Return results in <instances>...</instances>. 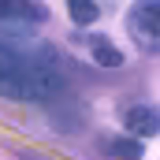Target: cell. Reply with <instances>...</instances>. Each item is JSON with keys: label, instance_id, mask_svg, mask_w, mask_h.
Segmentation results:
<instances>
[{"label": "cell", "instance_id": "cell-2", "mask_svg": "<svg viewBox=\"0 0 160 160\" xmlns=\"http://www.w3.org/2000/svg\"><path fill=\"white\" fill-rule=\"evenodd\" d=\"M127 30L138 41V48L160 52V0H138L127 15Z\"/></svg>", "mask_w": 160, "mask_h": 160}, {"label": "cell", "instance_id": "cell-4", "mask_svg": "<svg viewBox=\"0 0 160 160\" xmlns=\"http://www.w3.org/2000/svg\"><path fill=\"white\" fill-rule=\"evenodd\" d=\"M45 4L38 0H0V19L8 22H45Z\"/></svg>", "mask_w": 160, "mask_h": 160}, {"label": "cell", "instance_id": "cell-1", "mask_svg": "<svg viewBox=\"0 0 160 160\" xmlns=\"http://www.w3.org/2000/svg\"><path fill=\"white\" fill-rule=\"evenodd\" d=\"M63 89V78L45 67V63H26L19 56L0 52V93L19 97V101H45Z\"/></svg>", "mask_w": 160, "mask_h": 160}, {"label": "cell", "instance_id": "cell-7", "mask_svg": "<svg viewBox=\"0 0 160 160\" xmlns=\"http://www.w3.org/2000/svg\"><path fill=\"white\" fill-rule=\"evenodd\" d=\"M112 157L116 160H142V142L138 138H116L112 142Z\"/></svg>", "mask_w": 160, "mask_h": 160}, {"label": "cell", "instance_id": "cell-3", "mask_svg": "<svg viewBox=\"0 0 160 160\" xmlns=\"http://www.w3.org/2000/svg\"><path fill=\"white\" fill-rule=\"evenodd\" d=\"M123 123H127L130 138H153V134H160V112L149 108V104H134L123 116Z\"/></svg>", "mask_w": 160, "mask_h": 160}, {"label": "cell", "instance_id": "cell-5", "mask_svg": "<svg viewBox=\"0 0 160 160\" xmlns=\"http://www.w3.org/2000/svg\"><path fill=\"white\" fill-rule=\"evenodd\" d=\"M89 52H93V60H97L101 67H119L123 63V52L108 38H89Z\"/></svg>", "mask_w": 160, "mask_h": 160}, {"label": "cell", "instance_id": "cell-6", "mask_svg": "<svg viewBox=\"0 0 160 160\" xmlns=\"http://www.w3.org/2000/svg\"><path fill=\"white\" fill-rule=\"evenodd\" d=\"M67 11H71V19H75L78 26H89V22L101 15V4H97V0H67Z\"/></svg>", "mask_w": 160, "mask_h": 160}]
</instances>
